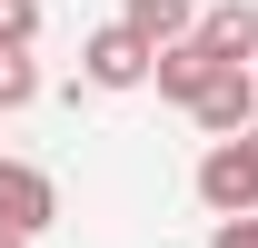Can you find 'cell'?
Listing matches in <instances>:
<instances>
[{
  "label": "cell",
  "instance_id": "obj_1",
  "mask_svg": "<svg viewBox=\"0 0 258 248\" xmlns=\"http://www.w3.org/2000/svg\"><path fill=\"white\" fill-rule=\"evenodd\" d=\"M199 209H219V218H248L258 209V119L199 149Z\"/></svg>",
  "mask_w": 258,
  "mask_h": 248
},
{
  "label": "cell",
  "instance_id": "obj_2",
  "mask_svg": "<svg viewBox=\"0 0 258 248\" xmlns=\"http://www.w3.org/2000/svg\"><path fill=\"white\" fill-rule=\"evenodd\" d=\"M149 60H159V50L129 30V20H99V30L80 40V80H90V90H149Z\"/></svg>",
  "mask_w": 258,
  "mask_h": 248
},
{
  "label": "cell",
  "instance_id": "obj_3",
  "mask_svg": "<svg viewBox=\"0 0 258 248\" xmlns=\"http://www.w3.org/2000/svg\"><path fill=\"white\" fill-rule=\"evenodd\" d=\"M50 218H60V179L30 169V159H0V228L10 238H40Z\"/></svg>",
  "mask_w": 258,
  "mask_h": 248
},
{
  "label": "cell",
  "instance_id": "obj_4",
  "mask_svg": "<svg viewBox=\"0 0 258 248\" xmlns=\"http://www.w3.org/2000/svg\"><path fill=\"white\" fill-rule=\"evenodd\" d=\"M189 119L209 129V139H228V129H248V119H258V70H219V80H209V90L189 99Z\"/></svg>",
  "mask_w": 258,
  "mask_h": 248
},
{
  "label": "cell",
  "instance_id": "obj_5",
  "mask_svg": "<svg viewBox=\"0 0 258 248\" xmlns=\"http://www.w3.org/2000/svg\"><path fill=\"white\" fill-rule=\"evenodd\" d=\"M219 70H228V60H219V50H209V40L189 30V40H169L159 60H149V80H159V99H179V109H189V99L209 90V80H219Z\"/></svg>",
  "mask_w": 258,
  "mask_h": 248
},
{
  "label": "cell",
  "instance_id": "obj_6",
  "mask_svg": "<svg viewBox=\"0 0 258 248\" xmlns=\"http://www.w3.org/2000/svg\"><path fill=\"white\" fill-rule=\"evenodd\" d=\"M199 40H209L228 70H248V60H258V0H219V10H199Z\"/></svg>",
  "mask_w": 258,
  "mask_h": 248
},
{
  "label": "cell",
  "instance_id": "obj_7",
  "mask_svg": "<svg viewBox=\"0 0 258 248\" xmlns=\"http://www.w3.org/2000/svg\"><path fill=\"white\" fill-rule=\"evenodd\" d=\"M119 20L149 40V50H169V40H189V30H199V0H129Z\"/></svg>",
  "mask_w": 258,
  "mask_h": 248
},
{
  "label": "cell",
  "instance_id": "obj_8",
  "mask_svg": "<svg viewBox=\"0 0 258 248\" xmlns=\"http://www.w3.org/2000/svg\"><path fill=\"white\" fill-rule=\"evenodd\" d=\"M40 99V60L30 50H0V109H30Z\"/></svg>",
  "mask_w": 258,
  "mask_h": 248
},
{
  "label": "cell",
  "instance_id": "obj_9",
  "mask_svg": "<svg viewBox=\"0 0 258 248\" xmlns=\"http://www.w3.org/2000/svg\"><path fill=\"white\" fill-rule=\"evenodd\" d=\"M40 40V0H0V50H30Z\"/></svg>",
  "mask_w": 258,
  "mask_h": 248
},
{
  "label": "cell",
  "instance_id": "obj_10",
  "mask_svg": "<svg viewBox=\"0 0 258 248\" xmlns=\"http://www.w3.org/2000/svg\"><path fill=\"white\" fill-rule=\"evenodd\" d=\"M209 248H258V209H248V218H219V228H209Z\"/></svg>",
  "mask_w": 258,
  "mask_h": 248
},
{
  "label": "cell",
  "instance_id": "obj_11",
  "mask_svg": "<svg viewBox=\"0 0 258 248\" xmlns=\"http://www.w3.org/2000/svg\"><path fill=\"white\" fill-rule=\"evenodd\" d=\"M0 248H30V238H10V228H0Z\"/></svg>",
  "mask_w": 258,
  "mask_h": 248
}]
</instances>
